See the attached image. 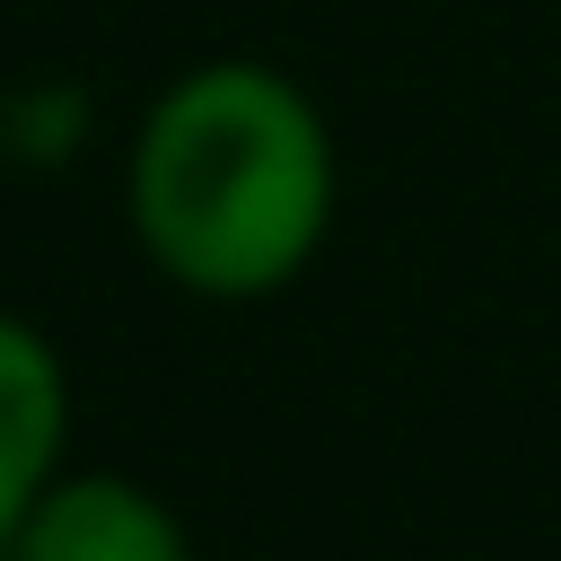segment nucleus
<instances>
[{"mask_svg":"<svg viewBox=\"0 0 561 561\" xmlns=\"http://www.w3.org/2000/svg\"><path fill=\"white\" fill-rule=\"evenodd\" d=\"M123 210L140 254L210 307L280 298L333 237L342 149L324 105L245 53L175 70L123 158Z\"/></svg>","mask_w":561,"mask_h":561,"instance_id":"f257e3e1","label":"nucleus"},{"mask_svg":"<svg viewBox=\"0 0 561 561\" xmlns=\"http://www.w3.org/2000/svg\"><path fill=\"white\" fill-rule=\"evenodd\" d=\"M0 561H193V535L149 482L105 465H61L0 543Z\"/></svg>","mask_w":561,"mask_h":561,"instance_id":"f03ea898","label":"nucleus"},{"mask_svg":"<svg viewBox=\"0 0 561 561\" xmlns=\"http://www.w3.org/2000/svg\"><path fill=\"white\" fill-rule=\"evenodd\" d=\"M70 465V368L44 324L0 307V543Z\"/></svg>","mask_w":561,"mask_h":561,"instance_id":"7ed1b4c3","label":"nucleus"}]
</instances>
